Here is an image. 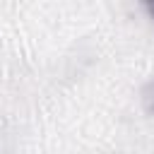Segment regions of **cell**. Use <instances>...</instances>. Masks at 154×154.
I'll return each mask as SVG.
<instances>
[{"label": "cell", "mask_w": 154, "mask_h": 154, "mask_svg": "<svg viewBox=\"0 0 154 154\" xmlns=\"http://www.w3.org/2000/svg\"><path fill=\"white\" fill-rule=\"evenodd\" d=\"M142 101H144V108L154 116V79H149L147 87L142 89Z\"/></svg>", "instance_id": "6da1fadb"}, {"label": "cell", "mask_w": 154, "mask_h": 154, "mask_svg": "<svg viewBox=\"0 0 154 154\" xmlns=\"http://www.w3.org/2000/svg\"><path fill=\"white\" fill-rule=\"evenodd\" d=\"M144 10H147V12L152 14V19H154V2H147V5H144Z\"/></svg>", "instance_id": "7a4b0ae2"}]
</instances>
